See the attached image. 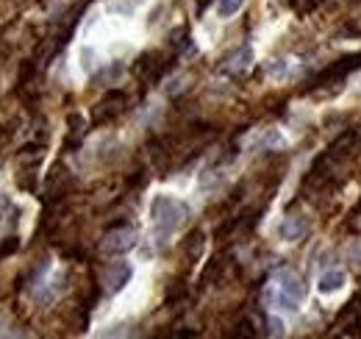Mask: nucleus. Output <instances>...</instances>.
Here are the masks:
<instances>
[{"label":"nucleus","mask_w":361,"mask_h":339,"mask_svg":"<svg viewBox=\"0 0 361 339\" xmlns=\"http://www.w3.org/2000/svg\"><path fill=\"white\" fill-rule=\"evenodd\" d=\"M78 58H81V67H84V70H92V67H95V61H98V53H95V47L84 45V47H81V53H78Z\"/></svg>","instance_id":"nucleus-12"},{"label":"nucleus","mask_w":361,"mask_h":339,"mask_svg":"<svg viewBox=\"0 0 361 339\" xmlns=\"http://www.w3.org/2000/svg\"><path fill=\"white\" fill-rule=\"evenodd\" d=\"M120 72H123V64H120V61H112L106 70H100V72L95 75V81H114Z\"/></svg>","instance_id":"nucleus-13"},{"label":"nucleus","mask_w":361,"mask_h":339,"mask_svg":"<svg viewBox=\"0 0 361 339\" xmlns=\"http://www.w3.org/2000/svg\"><path fill=\"white\" fill-rule=\"evenodd\" d=\"M183 251H186V259H189V262H197V259L203 256V251H206V234H203V231H194V234L186 239Z\"/></svg>","instance_id":"nucleus-10"},{"label":"nucleus","mask_w":361,"mask_h":339,"mask_svg":"<svg viewBox=\"0 0 361 339\" xmlns=\"http://www.w3.org/2000/svg\"><path fill=\"white\" fill-rule=\"evenodd\" d=\"M250 61H253V50H250L247 45H242L236 53H231V56L225 58L222 70H225V72H242V70L250 67Z\"/></svg>","instance_id":"nucleus-8"},{"label":"nucleus","mask_w":361,"mask_h":339,"mask_svg":"<svg viewBox=\"0 0 361 339\" xmlns=\"http://www.w3.org/2000/svg\"><path fill=\"white\" fill-rule=\"evenodd\" d=\"M345 284H348V278H345L342 270H328V273L320 276V284L317 287H320L323 295H331V292H339Z\"/></svg>","instance_id":"nucleus-9"},{"label":"nucleus","mask_w":361,"mask_h":339,"mask_svg":"<svg viewBox=\"0 0 361 339\" xmlns=\"http://www.w3.org/2000/svg\"><path fill=\"white\" fill-rule=\"evenodd\" d=\"M309 228H312V223H309L306 214H289V217L278 226V237H281L284 242H298V239H303V237L309 234Z\"/></svg>","instance_id":"nucleus-7"},{"label":"nucleus","mask_w":361,"mask_h":339,"mask_svg":"<svg viewBox=\"0 0 361 339\" xmlns=\"http://www.w3.org/2000/svg\"><path fill=\"white\" fill-rule=\"evenodd\" d=\"M137 245V231L128 228V226H117V228H109L103 242H100V251L106 256H123L128 253L131 248Z\"/></svg>","instance_id":"nucleus-3"},{"label":"nucleus","mask_w":361,"mask_h":339,"mask_svg":"<svg viewBox=\"0 0 361 339\" xmlns=\"http://www.w3.org/2000/svg\"><path fill=\"white\" fill-rule=\"evenodd\" d=\"M303 292H306V287H303V281L295 276V273H281L278 278H275V295H272V301H275V306L278 309H284V312H295L298 309V303L303 301Z\"/></svg>","instance_id":"nucleus-2"},{"label":"nucleus","mask_w":361,"mask_h":339,"mask_svg":"<svg viewBox=\"0 0 361 339\" xmlns=\"http://www.w3.org/2000/svg\"><path fill=\"white\" fill-rule=\"evenodd\" d=\"M17 245H20V242H17V237H8V239L0 245V256H6V253H14V251H17Z\"/></svg>","instance_id":"nucleus-16"},{"label":"nucleus","mask_w":361,"mask_h":339,"mask_svg":"<svg viewBox=\"0 0 361 339\" xmlns=\"http://www.w3.org/2000/svg\"><path fill=\"white\" fill-rule=\"evenodd\" d=\"M270 334H272V337L284 334V323H281V320H270Z\"/></svg>","instance_id":"nucleus-18"},{"label":"nucleus","mask_w":361,"mask_h":339,"mask_svg":"<svg viewBox=\"0 0 361 339\" xmlns=\"http://www.w3.org/2000/svg\"><path fill=\"white\" fill-rule=\"evenodd\" d=\"M131 278H134V265L131 262H114L103 270V290L109 295H117L128 287Z\"/></svg>","instance_id":"nucleus-4"},{"label":"nucleus","mask_w":361,"mask_h":339,"mask_svg":"<svg viewBox=\"0 0 361 339\" xmlns=\"http://www.w3.org/2000/svg\"><path fill=\"white\" fill-rule=\"evenodd\" d=\"M351 259H353V265H356V267H361V245H359V248H353Z\"/></svg>","instance_id":"nucleus-19"},{"label":"nucleus","mask_w":361,"mask_h":339,"mask_svg":"<svg viewBox=\"0 0 361 339\" xmlns=\"http://www.w3.org/2000/svg\"><path fill=\"white\" fill-rule=\"evenodd\" d=\"M242 6H245V0H217V14L222 19H228V17H236L242 11Z\"/></svg>","instance_id":"nucleus-11"},{"label":"nucleus","mask_w":361,"mask_h":339,"mask_svg":"<svg viewBox=\"0 0 361 339\" xmlns=\"http://www.w3.org/2000/svg\"><path fill=\"white\" fill-rule=\"evenodd\" d=\"M233 334H236V337H253L256 331H253V326H250V320H242V323H239V329H236Z\"/></svg>","instance_id":"nucleus-15"},{"label":"nucleus","mask_w":361,"mask_h":339,"mask_svg":"<svg viewBox=\"0 0 361 339\" xmlns=\"http://www.w3.org/2000/svg\"><path fill=\"white\" fill-rule=\"evenodd\" d=\"M270 75H275V78L286 75V61H275V64H270Z\"/></svg>","instance_id":"nucleus-17"},{"label":"nucleus","mask_w":361,"mask_h":339,"mask_svg":"<svg viewBox=\"0 0 361 339\" xmlns=\"http://www.w3.org/2000/svg\"><path fill=\"white\" fill-rule=\"evenodd\" d=\"M67 125H70L72 134H81V131H84V117H81V114H70V117H67Z\"/></svg>","instance_id":"nucleus-14"},{"label":"nucleus","mask_w":361,"mask_h":339,"mask_svg":"<svg viewBox=\"0 0 361 339\" xmlns=\"http://www.w3.org/2000/svg\"><path fill=\"white\" fill-rule=\"evenodd\" d=\"M189 217V206L173 195H156L151 203V220L156 226V239L164 242L173 231H178L180 223Z\"/></svg>","instance_id":"nucleus-1"},{"label":"nucleus","mask_w":361,"mask_h":339,"mask_svg":"<svg viewBox=\"0 0 361 339\" xmlns=\"http://www.w3.org/2000/svg\"><path fill=\"white\" fill-rule=\"evenodd\" d=\"M162 58H164L162 53H142V56L137 58V64H134L137 78H142V81H156V78L167 70V64H164Z\"/></svg>","instance_id":"nucleus-6"},{"label":"nucleus","mask_w":361,"mask_h":339,"mask_svg":"<svg viewBox=\"0 0 361 339\" xmlns=\"http://www.w3.org/2000/svg\"><path fill=\"white\" fill-rule=\"evenodd\" d=\"M123 111H125V92L109 89V92L103 95V100L98 103V109H95V120H98V123H106V120H114V117L123 114Z\"/></svg>","instance_id":"nucleus-5"}]
</instances>
